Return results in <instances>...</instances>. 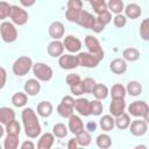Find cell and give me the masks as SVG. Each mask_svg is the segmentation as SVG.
Returning <instances> with one entry per match:
<instances>
[{"label":"cell","instance_id":"obj_11","mask_svg":"<svg viewBox=\"0 0 149 149\" xmlns=\"http://www.w3.org/2000/svg\"><path fill=\"white\" fill-rule=\"evenodd\" d=\"M64 24L61 21H54L50 23L49 28H48V33L49 36L54 40V41H59V38H62L64 36Z\"/></svg>","mask_w":149,"mask_h":149},{"label":"cell","instance_id":"obj_41","mask_svg":"<svg viewBox=\"0 0 149 149\" xmlns=\"http://www.w3.org/2000/svg\"><path fill=\"white\" fill-rule=\"evenodd\" d=\"M102 109H104V106H102V102L98 99H94L91 101V114L92 115H100L102 113Z\"/></svg>","mask_w":149,"mask_h":149},{"label":"cell","instance_id":"obj_12","mask_svg":"<svg viewBox=\"0 0 149 149\" xmlns=\"http://www.w3.org/2000/svg\"><path fill=\"white\" fill-rule=\"evenodd\" d=\"M129 130H130V134L134 136H142L148 130V123L144 120L136 119V120L132 121V123L129 126Z\"/></svg>","mask_w":149,"mask_h":149},{"label":"cell","instance_id":"obj_43","mask_svg":"<svg viewBox=\"0 0 149 149\" xmlns=\"http://www.w3.org/2000/svg\"><path fill=\"white\" fill-rule=\"evenodd\" d=\"M65 81H66V84H68L70 87H72V86H76V85L80 84V83H81V78H80V76H79V74L70 73V74H68V76H66Z\"/></svg>","mask_w":149,"mask_h":149},{"label":"cell","instance_id":"obj_59","mask_svg":"<svg viewBox=\"0 0 149 149\" xmlns=\"http://www.w3.org/2000/svg\"><path fill=\"white\" fill-rule=\"evenodd\" d=\"M56 149H61V148H56Z\"/></svg>","mask_w":149,"mask_h":149},{"label":"cell","instance_id":"obj_31","mask_svg":"<svg viewBox=\"0 0 149 149\" xmlns=\"http://www.w3.org/2000/svg\"><path fill=\"white\" fill-rule=\"evenodd\" d=\"M92 94L95 97V99L104 100V99H106L108 97L109 90H108V87L105 84H97V86H95V88H94Z\"/></svg>","mask_w":149,"mask_h":149},{"label":"cell","instance_id":"obj_46","mask_svg":"<svg viewBox=\"0 0 149 149\" xmlns=\"http://www.w3.org/2000/svg\"><path fill=\"white\" fill-rule=\"evenodd\" d=\"M68 9H73V10H81L83 8V2L80 0H69L68 3Z\"/></svg>","mask_w":149,"mask_h":149},{"label":"cell","instance_id":"obj_23","mask_svg":"<svg viewBox=\"0 0 149 149\" xmlns=\"http://www.w3.org/2000/svg\"><path fill=\"white\" fill-rule=\"evenodd\" d=\"M99 126L102 130L105 132H111L115 127V118L112 116L111 114L102 115L101 119L99 120Z\"/></svg>","mask_w":149,"mask_h":149},{"label":"cell","instance_id":"obj_26","mask_svg":"<svg viewBox=\"0 0 149 149\" xmlns=\"http://www.w3.org/2000/svg\"><path fill=\"white\" fill-rule=\"evenodd\" d=\"M95 144L98 148L100 149H109L111 146H112V139L108 134L106 133H102V134H99L95 139Z\"/></svg>","mask_w":149,"mask_h":149},{"label":"cell","instance_id":"obj_10","mask_svg":"<svg viewBox=\"0 0 149 149\" xmlns=\"http://www.w3.org/2000/svg\"><path fill=\"white\" fill-rule=\"evenodd\" d=\"M63 44H64V48L71 54L78 52L81 48V41L78 37L73 36V35L65 36L64 40H63Z\"/></svg>","mask_w":149,"mask_h":149},{"label":"cell","instance_id":"obj_57","mask_svg":"<svg viewBox=\"0 0 149 149\" xmlns=\"http://www.w3.org/2000/svg\"><path fill=\"white\" fill-rule=\"evenodd\" d=\"M134 149H148V148H147L146 144H137V146L134 147Z\"/></svg>","mask_w":149,"mask_h":149},{"label":"cell","instance_id":"obj_55","mask_svg":"<svg viewBox=\"0 0 149 149\" xmlns=\"http://www.w3.org/2000/svg\"><path fill=\"white\" fill-rule=\"evenodd\" d=\"M20 3H21L22 6H24V7H30V6H33V5H35V0H30V1H26V0H21V1H20Z\"/></svg>","mask_w":149,"mask_h":149},{"label":"cell","instance_id":"obj_18","mask_svg":"<svg viewBox=\"0 0 149 149\" xmlns=\"http://www.w3.org/2000/svg\"><path fill=\"white\" fill-rule=\"evenodd\" d=\"M69 130L74 134V135H78L79 133H81L84 129V123L81 121V119L78 116V115H72L70 119H69V126H68Z\"/></svg>","mask_w":149,"mask_h":149},{"label":"cell","instance_id":"obj_42","mask_svg":"<svg viewBox=\"0 0 149 149\" xmlns=\"http://www.w3.org/2000/svg\"><path fill=\"white\" fill-rule=\"evenodd\" d=\"M10 7H12V5H9L6 1H1L0 2V20H5L6 17L9 16Z\"/></svg>","mask_w":149,"mask_h":149},{"label":"cell","instance_id":"obj_9","mask_svg":"<svg viewBox=\"0 0 149 149\" xmlns=\"http://www.w3.org/2000/svg\"><path fill=\"white\" fill-rule=\"evenodd\" d=\"M58 65L63 70H73L77 66H79L78 65V61H77V56H74L72 54L62 55L58 58Z\"/></svg>","mask_w":149,"mask_h":149},{"label":"cell","instance_id":"obj_48","mask_svg":"<svg viewBox=\"0 0 149 149\" xmlns=\"http://www.w3.org/2000/svg\"><path fill=\"white\" fill-rule=\"evenodd\" d=\"M70 91H71V93H72L73 95H77V97H79V95L84 94V90H83L81 83H80V84H78V85H76V86L70 87Z\"/></svg>","mask_w":149,"mask_h":149},{"label":"cell","instance_id":"obj_22","mask_svg":"<svg viewBox=\"0 0 149 149\" xmlns=\"http://www.w3.org/2000/svg\"><path fill=\"white\" fill-rule=\"evenodd\" d=\"M142 14V9L141 7L135 3V2H132V3H128L126 7H125V16L126 17H129L132 20H135L137 17H140V15Z\"/></svg>","mask_w":149,"mask_h":149},{"label":"cell","instance_id":"obj_4","mask_svg":"<svg viewBox=\"0 0 149 149\" xmlns=\"http://www.w3.org/2000/svg\"><path fill=\"white\" fill-rule=\"evenodd\" d=\"M33 73L35 78L40 81H49L54 76L52 69L48 64L42 62H37L33 65Z\"/></svg>","mask_w":149,"mask_h":149},{"label":"cell","instance_id":"obj_24","mask_svg":"<svg viewBox=\"0 0 149 149\" xmlns=\"http://www.w3.org/2000/svg\"><path fill=\"white\" fill-rule=\"evenodd\" d=\"M52 111H54V107H52V104L50 101L43 100V101L38 102V105H37V114L42 118L50 116Z\"/></svg>","mask_w":149,"mask_h":149},{"label":"cell","instance_id":"obj_1","mask_svg":"<svg viewBox=\"0 0 149 149\" xmlns=\"http://www.w3.org/2000/svg\"><path fill=\"white\" fill-rule=\"evenodd\" d=\"M21 119H22V123H23L26 135L29 139H36L41 134V130H42L36 112L33 108L27 107L22 111Z\"/></svg>","mask_w":149,"mask_h":149},{"label":"cell","instance_id":"obj_7","mask_svg":"<svg viewBox=\"0 0 149 149\" xmlns=\"http://www.w3.org/2000/svg\"><path fill=\"white\" fill-rule=\"evenodd\" d=\"M77 61H78V65L79 66H84V68H97L98 64L101 62L98 57H95L94 55L90 54V52H79L77 55Z\"/></svg>","mask_w":149,"mask_h":149},{"label":"cell","instance_id":"obj_32","mask_svg":"<svg viewBox=\"0 0 149 149\" xmlns=\"http://www.w3.org/2000/svg\"><path fill=\"white\" fill-rule=\"evenodd\" d=\"M28 101V95L24 92H16L12 97V104L15 107H23Z\"/></svg>","mask_w":149,"mask_h":149},{"label":"cell","instance_id":"obj_27","mask_svg":"<svg viewBox=\"0 0 149 149\" xmlns=\"http://www.w3.org/2000/svg\"><path fill=\"white\" fill-rule=\"evenodd\" d=\"M126 91H127V93L129 95L137 97V95H140L142 93V85L137 80H130L126 86Z\"/></svg>","mask_w":149,"mask_h":149},{"label":"cell","instance_id":"obj_13","mask_svg":"<svg viewBox=\"0 0 149 149\" xmlns=\"http://www.w3.org/2000/svg\"><path fill=\"white\" fill-rule=\"evenodd\" d=\"M95 19L91 13H88L87 10H81L80 14H79V17H78V21H77V24H79L80 27L85 28V29H92L93 26H94V22H95Z\"/></svg>","mask_w":149,"mask_h":149},{"label":"cell","instance_id":"obj_33","mask_svg":"<svg viewBox=\"0 0 149 149\" xmlns=\"http://www.w3.org/2000/svg\"><path fill=\"white\" fill-rule=\"evenodd\" d=\"M90 5H91V7L93 8V12L97 15H100L101 13L108 10L107 2L104 1V0H90Z\"/></svg>","mask_w":149,"mask_h":149},{"label":"cell","instance_id":"obj_52","mask_svg":"<svg viewBox=\"0 0 149 149\" xmlns=\"http://www.w3.org/2000/svg\"><path fill=\"white\" fill-rule=\"evenodd\" d=\"M20 149H35V144H34L33 141L27 140V141H24V142L21 144Z\"/></svg>","mask_w":149,"mask_h":149},{"label":"cell","instance_id":"obj_40","mask_svg":"<svg viewBox=\"0 0 149 149\" xmlns=\"http://www.w3.org/2000/svg\"><path fill=\"white\" fill-rule=\"evenodd\" d=\"M140 36L143 41H149V17L144 19L140 24Z\"/></svg>","mask_w":149,"mask_h":149},{"label":"cell","instance_id":"obj_15","mask_svg":"<svg viewBox=\"0 0 149 149\" xmlns=\"http://www.w3.org/2000/svg\"><path fill=\"white\" fill-rule=\"evenodd\" d=\"M125 108H126L125 99H112L109 104V114L116 118L122 113H125Z\"/></svg>","mask_w":149,"mask_h":149},{"label":"cell","instance_id":"obj_17","mask_svg":"<svg viewBox=\"0 0 149 149\" xmlns=\"http://www.w3.org/2000/svg\"><path fill=\"white\" fill-rule=\"evenodd\" d=\"M64 44L63 42L61 41H51L49 44H48V48H47V51L49 54V56L51 57H61L64 52Z\"/></svg>","mask_w":149,"mask_h":149},{"label":"cell","instance_id":"obj_39","mask_svg":"<svg viewBox=\"0 0 149 149\" xmlns=\"http://www.w3.org/2000/svg\"><path fill=\"white\" fill-rule=\"evenodd\" d=\"M5 127H6L5 130H6L7 135H17V136H19V134H20V132H21V126H20L19 121H16V120L12 121L10 123H8V125L5 126Z\"/></svg>","mask_w":149,"mask_h":149},{"label":"cell","instance_id":"obj_30","mask_svg":"<svg viewBox=\"0 0 149 149\" xmlns=\"http://www.w3.org/2000/svg\"><path fill=\"white\" fill-rule=\"evenodd\" d=\"M108 10L111 13H114L115 15L122 14V10H125V3L122 0H109L107 2Z\"/></svg>","mask_w":149,"mask_h":149},{"label":"cell","instance_id":"obj_36","mask_svg":"<svg viewBox=\"0 0 149 149\" xmlns=\"http://www.w3.org/2000/svg\"><path fill=\"white\" fill-rule=\"evenodd\" d=\"M68 130H69V128L62 122H58V123L54 125V127H52V134L55 135V137H58V139L65 137L68 135Z\"/></svg>","mask_w":149,"mask_h":149},{"label":"cell","instance_id":"obj_53","mask_svg":"<svg viewBox=\"0 0 149 149\" xmlns=\"http://www.w3.org/2000/svg\"><path fill=\"white\" fill-rule=\"evenodd\" d=\"M95 129H97V125H95L94 121H88V122L86 123V128H85V130H87L88 133H92V132H94Z\"/></svg>","mask_w":149,"mask_h":149},{"label":"cell","instance_id":"obj_5","mask_svg":"<svg viewBox=\"0 0 149 149\" xmlns=\"http://www.w3.org/2000/svg\"><path fill=\"white\" fill-rule=\"evenodd\" d=\"M9 17L12 20V22L16 26H24L27 22H28V12L17 6V5H12L10 7V13H9Z\"/></svg>","mask_w":149,"mask_h":149},{"label":"cell","instance_id":"obj_20","mask_svg":"<svg viewBox=\"0 0 149 149\" xmlns=\"http://www.w3.org/2000/svg\"><path fill=\"white\" fill-rule=\"evenodd\" d=\"M14 120H15L14 109H12L9 107H6V106L0 108V122H1V125L7 126L8 123H10Z\"/></svg>","mask_w":149,"mask_h":149},{"label":"cell","instance_id":"obj_56","mask_svg":"<svg viewBox=\"0 0 149 149\" xmlns=\"http://www.w3.org/2000/svg\"><path fill=\"white\" fill-rule=\"evenodd\" d=\"M143 120L149 125V108L147 109V112H146V114L143 115Z\"/></svg>","mask_w":149,"mask_h":149},{"label":"cell","instance_id":"obj_21","mask_svg":"<svg viewBox=\"0 0 149 149\" xmlns=\"http://www.w3.org/2000/svg\"><path fill=\"white\" fill-rule=\"evenodd\" d=\"M54 142H55V135L52 133H44L37 142V149H51Z\"/></svg>","mask_w":149,"mask_h":149},{"label":"cell","instance_id":"obj_6","mask_svg":"<svg viewBox=\"0 0 149 149\" xmlns=\"http://www.w3.org/2000/svg\"><path fill=\"white\" fill-rule=\"evenodd\" d=\"M84 43H85V45H86V48L88 50L87 52L94 55L100 61H102L105 52H104V49H102V47H101V44H100V42H99V40L97 37H94L92 35H87L85 37V40H84Z\"/></svg>","mask_w":149,"mask_h":149},{"label":"cell","instance_id":"obj_29","mask_svg":"<svg viewBox=\"0 0 149 149\" xmlns=\"http://www.w3.org/2000/svg\"><path fill=\"white\" fill-rule=\"evenodd\" d=\"M122 58L127 62H136L140 58V51L136 48H127L122 51Z\"/></svg>","mask_w":149,"mask_h":149},{"label":"cell","instance_id":"obj_58","mask_svg":"<svg viewBox=\"0 0 149 149\" xmlns=\"http://www.w3.org/2000/svg\"><path fill=\"white\" fill-rule=\"evenodd\" d=\"M78 149H85L84 147H78Z\"/></svg>","mask_w":149,"mask_h":149},{"label":"cell","instance_id":"obj_45","mask_svg":"<svg viewBox=\"0 0 149 149\" xmlns=\"http://www.w3.org/2000/svg\"><path fill=\"white\" fill-rule=\"evenodd\" d=\"M113 23H114V26L118 27V28H123V27L126 26V23H127V17H126L123 14H118V15L114 16Z\"/></svg>","mask_w":149,"mask_h":149},{"label":"cell","instance_id":"obj_28","mask_svg":"<svg viewBox=\"0 0 149 149\" xmlns=\"http://www.w3.org/2000/svg\"><path fill=\"white\" fill-rule=\"evenodd\" d=\"M130 118H129V114L128 113H122L121 115H119V116H116L115 118V127L116 128H119V129H121V130H123V129H127V128H129V126H130Z\"/></svg>","mask_w":149,"mask_h":149},{"label":"cell","instance_id":"obj_19","mask_svg":"<svg viewBox=\"0 0 149 149\" xmlns=\"http://www.w3.org/2000/svg\"><path fill=\"white\" fill-rule=\"evenodd\" d=\"M109 70L115 74H123L127 71V63L123 58H115L109 63Z\"/></svg>","mask_w":149,"mask_h":149},{"label":"cell","instance_id":"obj_51","mask_svg":"<svg viewBox=\"0 0 149 149\" xmlns=\"http://www.w3.org/2000/svg\"><path fill=\"white\" fill-rule=\"evenodd\" d=\"M0 73H1V83H0V87L3 88L5 84H6V77H7V73H6V70L3 66L0 68Z\"/></svg>","mask_w":149,"mask_h":149},{"label":"cell","instance_id":"obj_2","mask_svg":"<svg viewBox=\"0 0 149 149\" xmlns=\"http://www.w3.org/2000/svg\"><path fill=\"white\" fill-rule=\"evenodd\" d=\"M33 61L28 56H20L19 58L15 59L12 66V71L15 76L17 77H23L26 76L31 69H33Z\"/></svg>","mask_w":149,"mask_h":149},{"label":"cell","instance_id":"obj_38","mask_svg":"<svg viewBox=\"0 0 149 149\" xmlns=\"http://www.w3.org/2000/svg\"><path fill=\"white\" fill-rule=\"evenodd\" d=\"M81 86H83V90H84V93H93L95 86H97V83L93 78H85L81 80Z\"/></svg>","mask_w":149,"mask_h":149},{"label":"cell","instance_id":"obj_37","mask_svg":"<svg viewBox=\"0 0 149 149\" xmlns=\"http://www.w3.org/2000/svg\"><path fill=\"white\" fill-rule=\"evenodd\" d=\"M73 109L74 107H71L69 105H65L63 102H61L58 106H57V112L58 114L62 116V118H68L70 119L72 115H73Z\"/></svg>","mask_w":149,"mask_h":149},{"label":"cell","instance_id":"obj_8","mask_svg":"<svg viewBox=\"0 0 149 149\" xmlns=\"http://www.w3.org/2000/svg\"><path fill=\"white\" fill-rule=\"evenodd\" d=\"M148 108H149V105L146 101L136 100V101H133L128 106V114L135 118H143Z\"/></svg>","mask_w":149,"mask_h":149},{"label":"cell","instance_id":"obj_34","mask_svg":"<svg viewBox=\"0 0 149 149\" xmlns=\"http://www.w3.org/2000/svg\"><path fill=\"white\" fill-rule=\"evenodd\" d=\"M19 143L17 135H6L3 140V149H19Z\"/></svg>","mask_w":149,"mask_h":149},{"label":"cell","instance_id":"obj_54","mask_svg":"<svg viewBox=\"0 0 149 149\" xmlns=\"http://www.w3.org/2000/svg\"><path fill=\"white\" fill-rule=\"evenodd\" d=\"M68 149H78V142H77L76 137L69 140V142H68Z\"/></svg>","mask_w":149,"mask_h":149},{"label":"cell","instance_id":"obj_35","mask_svg":"<svg viewBox=\"0 0 149 149\" xmlns=\"http://www.w3.org/2000/svg\"><path fill=\"white\" fill-rule=\"evenodd\" d=\"M76 140L78 142V146L80 147H87L88 144H91V141H92V137H91V134L87 132V130H83L81 133H79L78 135H76Z\"/></svg>","mask_w":149,"mask_h":149},{"label":"cell","instance_id":"obj_50","mask_svg":"<svg viewBox=\"0 0 149 149\" xmlns=\"http://www.w3.org/2000/svg\"><path fill=\"white\" fill-rule=\"evenodd\" d=\"M61 102H63V104H65V105H69V106H71V107H74L76 100H74L71 95H65V97H63V99H62Z\"/></svg>","mask_w":149,"mask_h":149},{"label":"cell","instance_id":"obj_3","mask_svg":"<svg viewBox=\"0 0 149 149\" xmlns=\"http://www.w3.org/2000/svg\"><path fill=\"white\" fill-rule=\"evenodd\" d=\"M0 35L3 42L6 43H13L17 38V29L15 28L13 22L9 21H2L0 24Z\"/></svg>","mask_w":149,"mask_h":149},{"label":"cell","instance_id":"obj_47","mask_svg":"<svg viewBox=\"0 0 149 149\" xmlns=\"http://www.w3.org/2000/svg\"><path fill=\"white\" fill-rule=\"evenodd\" d=\"M97 19H98L99 21H101V22L106 26V24H108V23L112 21V13H111L109 10H106V12L101 13L100 15H98Z\"/></svg>","mask_w":149,"mask_h":149},{"label":"cell","instance_id":"obj_49","mask_svg":"<svg viewBox=\"0 0 149 149\" xmlns=\"http://www.w3.org/2000/svg\"><path fill=\"white\" fill-rule=\"evenodd\" d=\"M104 29H105V24L101 21H99L98 19H95V22H94V26H93L92 30L94 33H101Z\"/></svg>","mask_w":149,"mask_h":149},{"label":"cell","instance_id":"obj_16","mask_svg":"<svg viewBox=\"0 0 149 149\" xmlns=\"http://www.w3.org/2000/svg\"><path fill=\"white\" fill-rule=\"evenodd\" d=\"M24 93L27 95H30V97H34L36 94L40 93L41 91V84H40V80H37L36 78H31V79H28L26 83H24Z\"/></svg>","mask_w":149,"mask_h":149},{"label":"cell","instance_id":"obj_25","mask_svg":"<svg viewBox=\"0 0 149 149\" xmlns=\"http://www.w3.org/2000/svg\"><path fill=\"white\" fill-rule=\"evenodd\" d=\"M126 93H127L126 87L122 84H114L109 90V94L112 99H125Z\"/></svg>","mask_w":149,"mask_h":149},{"label":"cell","instance_id":"obj_44","mask_svg":"<svg viewBox=\"0 0 149 149\" xmlns=\"http://www.w3.org/2000/svg\"><path fill=\"white\" fill-rule=\"evenodd\" d=\"M81 10H83V9H81ZM81 10L66 9V10H65V17H66V20L70 21V22H74V23H77L78 17H79V14H80Z\"/></svg>","mask_w":149,"mask_h":149},{"label":"cell","instance_id":"obj_14","mask_svg":"<svg viewBox=\"0 0 149 149\" xmlns=\"http://www.w3.org/2000/svg\"><path fill=\"white\" fill-rule=\"evenodd\" d=\"M74 109L83 116L91 115V101L86 98H78L74 102Z\"/></svg>","mask_w":149,"mask_h":149}]
</instances>
